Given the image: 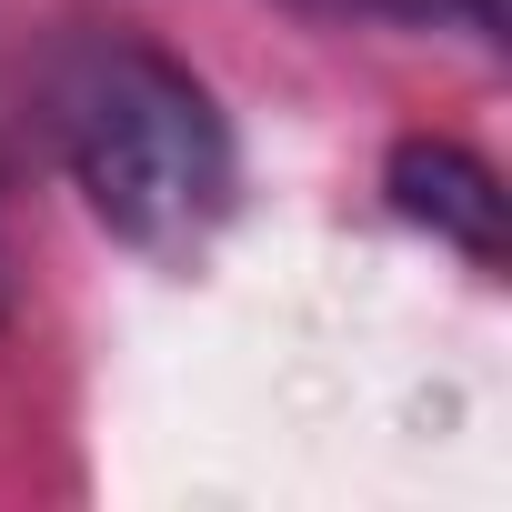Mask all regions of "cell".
Segmentation results:
<instances>
[{
    "instance_id": "1",
    "label": "cell",
    "mask_w": 512,
    "mask_h": 512,
    "mask_svg": "<svg viewBox=\"0 0 512 512\" xmlns=\"http://www.w3.org/2000/svg\"><path fill=\"white\" fill-rule=\"evenodd\" d=\"M61 161H71L91 221L121 231L131 251H191L231 211V131H221L211 91L141 41L71 51Z\"/></svg>"
},
{
    "instance_id": "2",
    "label": "cell",
    "mask_w": 512,
    "mask_h": 512,
    "mask_svg": "<svg viewBox=\"0 0 512 512\" xmlns=\"http://www.w3.org/2000/svg\"><path fill=\"white\" fill-rule=\"evenodd\" d=\"M382 181H392V211L402 221H422L432 241L472 251V262H502V181L462 141H402Z\"/></svg>"
},
{
    "instance_id": "3",
    "label": "cell",
    "mask_w": 512,
    "mask_h": 512,
    "mask_svg": "<svg viewBox=\"0 0 512 512\" xmlns=\"http://www.w3.org/2000/svg\"><path fill=\"white\" fill-rule=\"evenodd\" d=\"M322 11H352V21H452V31H502V0H322Z\"/></svg>"
}]
</instances>
